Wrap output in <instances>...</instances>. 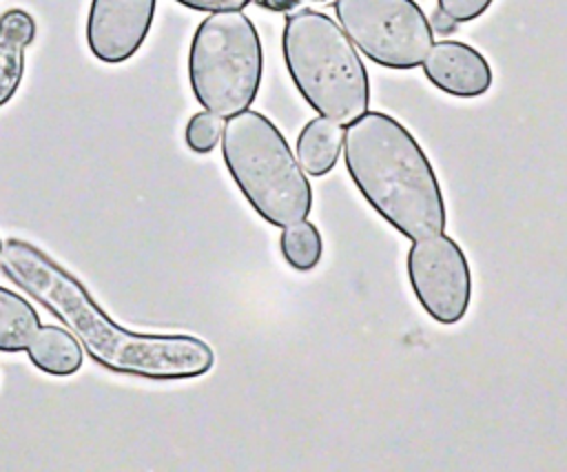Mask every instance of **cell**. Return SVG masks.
Returning <instances> with one entry per match:
<instances>
[{
    "label": "cell",
    "instance_id": "cell-18",
    "mask_svg": "<svg viewBox=\"0 0 567 472\" xmlns=\"http://www.w3.org/2000/svg\"><path fill=\"white\" fill-rule=\"evenodd\" d=\"M188 9L195 11H241L246 4H250L252 0H175Z\"/></svg>",
    "mask_w": 567,
    "mask_h": 472
},
{
    "label": "cell",
    "instance_id": "cell-16",
    "mask_svg": "<svg viewBox=\"0 0 567 472\" xmlns=\"http://www.w3.org/2000/svg\"><path fill=\"white\" fill-rule=\"evenodd\" d=\"M0 33L29 47L35 38V20L22 9H9L0 16Z\"/></svg>",
    "mask_w": 567,
    "mask_h": 472
},
{
    "label": "cell",
    "instance_id": "cell-5",
    "mask_svg": "<svg viewBox=\"0 0 567 472\" xmlns=\"http://www.w3.org/2000/svg\"><path fill=\"white\" fill-rule=\"evenodd\" d=\"M264 71L261 40L241 11H215L193 35L188 78L195 100L219 117L246 111L257 98Z\"/></svg>",
    "mask_w": 567,
    "mask_h": 472
},
{
    "label": "cell",
    "instance_id": "cell-10",
    "mask_svg": "<svg viewBox=\"0 0 567 472\" xmlns=\"http://www.w3.org/2000/svg\"><path fill=\"white\" fill-rule=\"evenodd\" d=\"M341 124L321 115L310 120L297 137V162L303 168V173L321 177L328 171H332L341 153Z\"/></svg>",
    "mask_w": 567,
    "mask_h": 472
},
{
    "label": "cell",
    "instance_id": "cell-2",
    "mask_svg": "<svg viewBox=\"0 0 567 472\" xmlns=\"http://www.w3.org/2000/svg\"><path fill=\"white\" fill-rule=\"evenodd\" d=\"M341 146L350 179L394 230L412 242L445 230V202L434 168L401 122L365 111L348 124Z\"/></svg>",
    "mask_w": 567,
    "mask_h": 472
},
{
    "label": "cell",
    "instance_id": "cell-3",
    "mask_svg": "<svg viewBox=\"0 0 567 472\" xmlns=\"http://www.w3.org/2000/svg\"><path fill=\"white\" fill-rule=\"evenodd\" d=\"M281 51L292 84L321 117L350 124L368 111L370 82L357 47L321 11H297L284 22Z\"/></svg>",
    "mask_w": 567,
    "mask_h": 472
},
{
    "label": "cell",
    "instance_id": "cell-7",
    "mask_svg": "<svg viewBox=\"0 0 567 472\" xmlns=\"http://www.w3.org/2000/svg\"><path fill=\"white\" fill-rule=\"evenodd\" d=\"M405 268L416 301L434 321L452 326L465 317L472 301V273L456 239L445 233L414 239Z\"/></svg>",
    "mask_w": 567,
    "mask_h": 472
},
{
    "label": "cell",
    "instance_id": "cell-11",
    "mask_svg": "<svg viewBox=\"0 0 567 472\" xmlns=\"http://www.w3.org/2000/svg\"><path fill=\"white\" fill-rule=\"evenodd\" d=\"M29 359L49 374H73L82 366V346L60 326H40L24 348Z\"/></svg>",
    "mask_w": 567,
    "mask_h": 472
},
{
    "label": "cell",
    "instance_id": "cell-15",
    "mask_svg": "<svg viewBox=\"0 0 567 472\" xmlns=\"http://www.w3.org/2000/svg\"><path fill=\"white\" fill-rule=\"evenodd\" d=\"M221 131H224V124L219 115L210 111L195 113L186 124V144L195 153H210L219 142Z\"/></svg>",
    "mask_w": 567,
    "mask_h": 472
},
{
    "label": "cell",
    "instance_id": "cell-9",
    "mask_svg": "<svg viewBox=\"0 0 567 472\" xmlns=\"http://www.w3.org/2000/svg\"><path fill=\"white\" fill-rule=\"evenodd\" d=\"M421 64L425 78L454 98H478L492 86L489 62L465 42H434Z\"/></svg>",
    "mask_w": 567,
    "mask_h": 472
},
{
    "label": "cell",
    "instance_id": "cell-6",
    "mask_svg": "<svg viewBox=\"0 0 567 472\" xmlns=\"http://www.w3.org/2000/svg\"><path fill=\"white\" fill-rule=\"evenodd\" d=\"M350 42L374 64L414 69L432 47V27L414 0H334Z\"/></svg>",
    "mask_w": 567,
    "mask_h": 472
},
{
    "label": "cell",
    "instance_id": "cell-14",
    "mask_svg": "<svg viewBox=\"0 0 567 472\" xmlns=\"http://www.w3.org/2000/svg\"><path fill=\"white\" fill-rule=\"evenodd\" d=\"M24 71V47L0 33V106L11 100Z\"/></svg>",
    "mask_w": 567,
    "mask_h": 472
},
{
    "label": "cell",
    "instance_id": "cell-8",
    "mask_svg": "<svg viewBox=\"0 0 567 472\" xmlns=\"http://www.w3.org/2000/svg\"><path fill=\"white\" fill-rule=\"evenodd\" d=\"M155 0H93L86 20L91 53L109 64L128 60L146 40Z\"/></svg>",
    "mask_w": 567,
    "mask_h": 472
},
{
    "label": "cell",
    "instance_id": "cell-1",
    "mask_svg": "<svg viewBox=\"0 0 567 472\" xmlns=\"http://www.w3.org/2000/svg\"><path fill=\"white\" fill-rule=\"evenodd\" d=\"M0 270L64 321L91 359L109 370L171 381L199 377L213 368V348L197 337L142 335L117 326L78 277L24 239L2 242Z\"/></svg>",
    "mask_w": 567,
    "mask_h": 472
},
{
    "label": "cell",
    "instance_id": "cell-17",
    "mask_svg": "<svg viewBox=\"0 0 567 472\" xmlns=\"http://www.w3.org/2000/svg\"><path fill=\"white\" fill-rule=\"evenodd\" d=\"M492 0H436V7L456 22L476 20L487 11Z\"/></svg>",
    "mask_w": 567,
    "mask_h": 472
},
{
    "label": "cell",
    "instance_id": "cell-20",
    "mask_svg": "<svg viewBox=\"0 0 567 472\" xmlns=\"http://www.w3.org/2000/svg\"><path fill=\"white\" fill-rule=\"evenodd\" d=\"M456 24H458V22L452 20L450 16H445L439 7H436V11L432 13V24H430V27H432L436 33H443V35H445V33H452V31L456 29Z\"/></svg>",
    "mask_w": 567,
    "mask_h": 472
},
{
    "label": "cell",
    "instance_id": "cell-21",
    "mask_svg": "<svg viewBox=\"0 0 567 472\" xmlns=\"http://www.w3.org/2000/svg\"><path fill=\"white\" fill-rule=\"evenodd\" d=\"M0 248H2V242H0Z\"/></svg>",
    "mask_w": 567,
    "mask_h": 472
},
{
    "label": "cell",
    "instance_id": "cell-13",
    "mask_svg": "<svg viewBox=\"0 0 567 472\" xmlns=\"http://www.w3.org/2000/svg\"><path fill=\"white\" fill-rule=\"evenodd\" d=\"M279 248L288 266L306 273L319 264L323 253V242L312 222L299 219L290 226H284L279 237Z\"/></svg>",
    "mask_w": 567,
    "mask_h": 472
},
{
    "label": "cell",
    "instance_id": "cell-12",
    "mask_svg": "<svg viewBox=\"0 0 567 472\" xmlns=\"http://www.w3.org/2000/svg\"><path fill=\"white\" fill-rule=\"evenodd\" d=\"M40 328L35 308L18 293L0 286V350H24Z\"/></svg>",
    "mask_w": 567,
    "mask_h": 472
},
{
    "label": "cell",
    "instance_id": "cell-4",
    "mask_svg": "<svg viewBox=\"0 0 567 472\" xmlns=\"http://www.w3.org/2000/svg\"><path fill=\"white\" fill-rule=\"evenodd\" d=\"M230 177L255 213L272 226H290L312 208V188L281 131L259 111H239L221 131Z\"/></svg>",
    "mask_w": 567,
    "mask_h": 472
},
{
    "label": "cell",
    "instance_id": "cell-19",
    "mask_svg": "<svg viewBox=\"0 0 567 472\" xmlns=\"http://www.w3.org/2000/svg\"><path fill=\"white\" fill-rule=\"evenodd\" d=\"M252 2L261 9H266V11H272V13H292V11H299L303 7L321 4V2H328V0H252Z\"/></svg>",
    "mask_w": 567,
    "mask_h": 472
}]
</instances>
